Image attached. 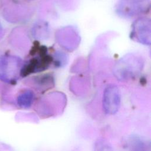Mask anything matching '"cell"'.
<instances>
[{"instance_id":"6da1fadb","label":"cell","mask_w":151,"mask_h":151,"mask_svg":"<svg viewBox=\"0 0 151 151\" xmlns=\"http://www.w3.org/2000/svg\"><path fill=\"white\" fill-rule=\"evenodd\" d=\"M20 65L17 57L4 54L0 55V80L8 83L15 81Z\"/></svg>"},{"instance_id":"7a4b0ae2","label":"cell","mask_w":151,"mask_h":151,"mask_svg":"<svg viewBox=\"0 0 151 151\" xmlns=\"http://www.w3.org/2000/svg\"><path fill=\"white\" fill-rule=\"evenodd\" d=\"M120 93L116 86H108L103 98V108L106 114L113 115L116 114L120 106Z\"/></svg>"},{"instance_id":"3957f363","label":"cell","mask_w":151,"mask_h":151,"mask_svg":"<svg viewBox=\"0 0 151 151\" xmlns=\"http://www.w3.org/2000/svg\"><path fill=\"white\" fill-rule=\"evenodd\" d=\"M33 99L34 94L32 91L27 90L18 96L17 98V103L21 108L27 109L31 106Z\"/></svg>"},{"instance_id":"277c9868","label":"cell","mask_w":151,"mask_h":151,"mask_svg":"<svg viewBox=\"0 0 151 151\" xmlns=\"http://www.w3.org/2000/svg\"><path fill=\"white\" fill-rule=\"evenodd\" d=\"M94 151H113V150L107 141L103 139H99L95 143Z\"/></svg>"},{"instance_id":"5b68a950","label":"cell","mask_w":151,"mask_h":151,"mask_svg":"<svg viewBox=\"0 0 151 151\" xmlns=\"http://www.w3.org/2000/svg\"><path fill=\"white\" fill-rule=\"evenodd\" d=\"M2 27L1 24L0 23V36H1V34H2Z\"/></svg>"}]
</instances>
